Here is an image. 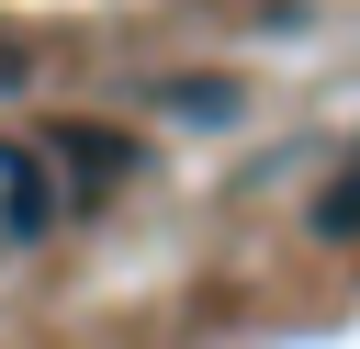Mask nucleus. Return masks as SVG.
<instances>
[{"label":"nucleus","instance_id":"obj_2","mask_svg":"<svg viewBox=\"0 0 360 349\" xmlns=\"http://www.w3.org/2000/svg\"><path fill=\"white\" fill-rule=\"evenodd\" d=\"M45 158H56V169H68L79 191H112V180L135 169V146H124L112 124H56V135H45Z\"/></svg>","mask_w":360,"mask_h":349},{"label":"nucleus","instance_id":"obj_1","mask_svg":"<svg viewBox=\"0 0 360 349\" xmlns=\"http://www.w3.org/2000/svg\"><path fill=\"white\" fill-rule=\"evenodd\" d=\"M56 214H68L56 158H45V146H22V135H0V248H34Z\"/></svg>","mask_w":360,"mask_h":349},{"label":"nucleus","instance_id":"obj_3","mask_svg":"<svg viewBox=\"0 0 360 349\" xmlns=\"http://www.w3.org/2000/svg\"><path fill=\"white\" fill-rule=\"evenodd\" d=\"M315 236H360V158H349V169L315 191Z\"/></svg>","mask_w":360,"mask_h":349}]
</instances>
